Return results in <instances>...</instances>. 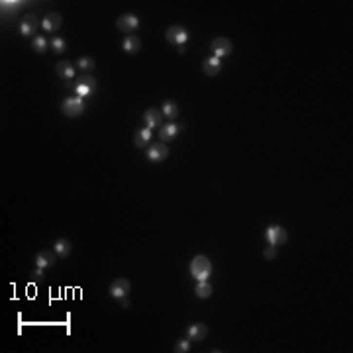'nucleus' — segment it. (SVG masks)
<instances>
[{
	"label": "nucleus",
	"mask_w": 353,
	"mask_h": 353,
	"mask_svg": "<svg viewBox=\"0 0 353 353\" xmlns=\"http://www.w3.org/2000/svg\"><path fill=\"white\" fill-rule=\"evenodd\" d=\"M55 255L57 257H69L71 255V243L65 238H59L55 242Z\"/></svg>",
	"instance_id": "6ab92c4d"
},
{
	"label": "nucleus",
	"mask_w": 353,
	"mask_h": 353,
	"mask_svg": "<svg viewBox=\"0 0 353 353\" xmlns=\"http://www.w3.org/2000/svg\"><path fill=\"white\" fill-rule=\"evenodd\" d=\"M32 47L36 49V53H45L47 47H49V41H47L43 36H36L34 41H32Z\"/></svg>",
	"instance_id": "412c9836"
},
{
	"label": "nucleus",
	"mask_w": 353,
	"mask_h": 353,
	"mask_svg": "<svg viewBox=\"0 0 353 353\" xmlns=\"http://www.w3.org/2000/svg\"><path fill=\"white\" fill-rule=\"evenodd\" d=\"M61 24H63V18H61L59 12H49V14L43 18V22H41L43 30H47V32H57V30L61 28Z\"/></svg>",
	"instance_id": "9d476101"
},
{
	"label": "nucleus",
	"mask_w": 353,
	"mask_h": 353,
	"mask_svg": "<svg viewBox=\"0 0 353 353\" xmlns=\"http://www.w3.org/2000/svg\"><path fill=\"white\" fill-rule=\"evenodd\" d=\"M122 45H124V51H126V53L133 55V53H137V51L141 49V39H139L137 36H126Z\"/></svg>",
	"instance_id": "dca6fc26"
},
{
	"label": "nucleus",
	"mask_w": 353,
	"mask_h": 353,
	"mask_svg": "<svg viewBox=\"0 0 353 353\" xmlns=\"http://www.w3.org/2000/svg\"><path fill=\"white\" fill-rule=\"evenodd\" d=\"M77 85H85V87H91V89H96V79L93 75H81L77 79Z\"/></svg>",
	"instance_id": "b1692460"
},
{
	"label": "nucleus",
	"mask_w": 353,
	"mask_h": 353,
	"mask_svg": "<svg viewBox=\"0 0 353 353\" xmlns=\"http://www.w3.org/2000/svg\"><path fill=\"white\" fill-rule=\"evenodd\" d=\"M83 71H93L94 67H96V63H94V59H91V57H81L79 59V63H77Z\"/></svg>",
	"instance_id": "393cba45"
},
{
	"label": "nucleus",
	"mask_w": 353,
	"mask_h": 353,
	"mask_svg": "<svg viewBox=\"0 0 353 353\" xmlns=\"http://www.w3.org/2000/svg\"><path fill=\"white\" fill-rule=\"evenodd\" d=\"M202 71H204V75H208V77H216L220 71H222V61L218 59V57H208L204 63H202Z\"/></svg>",
	"instance_id": "1a4fd4ad"
},
{
	"label": "nucleus",
	"mask_w": 353,
	"mask_h": 353,
	"mask_svg": "<svg viewBox=\"0 0 353 353\" xmlns=\"http://www.w3.org/2000/svg\"><path fill=\"white\" fill-rule=\"evenodd\" d=\"M190 273L196 280H208V277L212 275V263L206 255H196L190 261Z\"/></svg>",
	"instance_id": "f257e3e1"
},
{
	"label": "nucleus",
	"mask_w": 353,
	"mask_h": 353,
	"mask_svg": "<svg viewBox=\"0 0 353 353\" xmlns=\"http://www.w3.org/2000/svg\"><path fill=\"white\" fill-rule=\"evenodd\" d=\"M265 236H267L269 245H282V243H287V240H289L287 230L280 228V226H271V228H267Z\"/></svg>",
	"instance_id": "20e7f679"
},
{
	"label": "nucleus",
	"mask_w": 353,
	"mask_h": 353,
	"mask_svg": "<svg viewBox=\"0 0 353 353\" xmlns=\"http://www.w3.org/2000/svg\"><path fill=\"white\" fill-rule=\"evenodd\" d=\"M122 306H124V308H128V306H130V302H128V298H122Z\"/></svg>",
	"instance_id": "cd10ccee"
},
{
	"label": "nucleus",
	"mask_w": 353,
	"mask_h": 353,
	"mask_svg": "<svg viewBox=\"0 0 353 353\" xmlns=\"http://www.w3.org/2000/svg\"><path fill=\"white\" fill-rule=\"evenodd\" d=\"M137 26H139V20H137L135 14H122V16L116 20V28H118L122 34H126V36H131V32H133Z\"/></svg>",
	"instance_id": "39448f33"
},
{
	"label": "nucleus",
	"mask_w": 353,
	"mask_h": 353,
	"mask_svg": "<svg viewBox=\"0 0 353 353\" xmlns=\"http://www.w3.org/2000/svg\"><path fill=\"white\" fill-rule=\"evenodd\" d=\"M165 37H167V41L169 43H173V45H183L186 39H188V32L183 28V26H171L167 32H165Z\"/></svg>",
	"instance_id": "423d86ee"
},
{
	"label": "nucleus",
	"mask_w": 353,
	"mask_h": 353,
	"mask_svg": "<svg viewBox=\"0 0 353 353\" xmlns=\"http://www.w3.org/2000/svg\"><path fill=\"white\" fill-rule=\"evenodd\" d=\"M61 110H63V114H65V116H69V118H77V116H81V114H83V110H85V102H83V98H81V96L65 98V100H63V104H61Z\"/></svg>",
	"instance_id": "f03ea898"
},
{
	"label": "nucleus",
	"mask_w": 353,
	"mask_h": 353,
	"mask_svg": "<svg viewBox=\"0 0 353 353\" xmlns=\"http://www.w3.org/2000/svg\"><path fill=\"white\" fill-rule=\"evenodd\" d=\"M161 112H163V116H167L169 120H175V118H177V114H179V106H177L175 102H171V100H169V102H165V104H163V110H161Z\"/></svg>",
	"instance_id": "4be33fe9"
},
{
	"label": "nucleus",
	"mask_w": 353,
	"mask_h": 353,
	"mask_svg": "<svg viewBox=\"0 0 353 353\" xmlns=\"http://www.w3.org/2000/svg\"><path fill=\"white\" fill-rule=\"evenodd\" d=\"M186 334H188L190 341H202L206 337V334H208V328L204 324H192V326H188Z\"/></svg>",
	"instance_id": "2eb2a0df"
},
{
	"label": "nucleus",
	"mask_w": 353,
	"mask_h": 353,
	"mask_svg": "<svg viewBox=\"0 0 353 353\" xmlns=\"http://www.w3.org/2000/svg\"><path fill=\"white\" fill-rule=\"evenodd\" d=\"M194 293H196L198 298H208V297H212V287L208 285L206 280H198V285H196Z\"/></svg>",
	"instance_id": "aec40b11"
},
{
	"label": "nucleus",
	"mask_w": 353,
	"mask_h": 353,
	"mask_svg": "<svg viewBox=\"0 0 353 353\" xmlns=\"http://www.w3.org/2000/svg\"><path fill=\"white\" fill-rule=\"evenodd\" d=\"M181 130H183V126H177V124L169 122V124H165V126L159 130V137H161L163 144H167V141H171V139L177 137V133H179Z\"/></svg>",
	"instance_id": "f8f14e48"
},
{
	"label": "nucleus",
	"mask_w": 353,
	"mask_h": 353,
	"mask_svg": "<svg viewBox=\"0 0 353 353\" xmlns=\"http://www.w3.org/2000/svg\"><path fill=\"white\" fill-rule=\"evenodd\" d=\"M130 289H131V282L128 280V279H116L112 285H110V297H114V298H126L128 297V293H130Z\"/></svg>",
	"instance_id": "0eeeda50"
},
{
	"label": "nucleus",
	"mask_w": 353,
	"mask_h": 353,
	"mask_svg": "<svg viewBox=\"0 0 353 353\" xmlns=\"http://www.w3.org/2000/svg\"><path fill=\"white\" fill-rule=\"evenodd\" d=\"M49 45H51V49L55 51V53H63L65 51V47H67V41L63 39V37H59V36H55V37H51V41H49Z\"/></svg>",
	"instance_id": "5701e85b"
},
{
	"label": "nucleus",
	"mask_w": 353,
	"mask_h": 353,
	"mask_svg": "<svg viewBox=\"0 0 353 353\" xmlns=\"http://www.w3.org/2000/svg\"><path fill=\"white\" fill-rule=\"evenodd\" d=\"M210 51L214 53V57L222 59V57H228V55L234 51V45H232V41L226 39V37H216L214 41L210 43Z\"/></svg>",
	"instance_id": "7ed1b4c3"
},
{
	"label": "nucleus",
	"mask_w": 353,
	"mask_h": 353,
	"mask_svg": "<svg viewBox=\"0 0 353 353\" xmlns=\"http://www.w3.org/2000/svg\"><path fill=\"white\" fill-rule=\"evenodd\" d=\"M37 30V18L36 14H26L22 24H20V34L22 36H34Z\"/></svg>",
	"instance_id": "9b49d317"
},
{
	"label": "nucleus",
	"mask_w": 353,
	"mask_h": 353,
	"mask_svg": "<svg viewBox=\"0 0 353 353\" xmlns=\"http://www.w3.org/2000/svg\"><path fill=\"white\" fill-rule=\"evenodd\" d=\"M149 139H151V130L149 128H144V130H139L135 135H133V144L137 148H146L149 144Z\"/></svg>",
	"instance_id": "a211bd4d"
},
{
	"label": "nucleus",
	"mask_w": 353,
	"mask_h": 353,
	"mask_svg": "<svg viewBox=\"0 0 353 353\" xmlns=\"http://www.w3.org/2000/svg\"><path fill=\"white\" fill-rule=\"evenodd\" d=\"M161 116H163V112H161V110H157V108H149V110H146V114H144L146 128H149V130L159 128V126H161Z\"/></svg>",
	"instance_id": "ddd939ff"
},
{
	"label": "nucleus",
	"mask_w": 353,
	"mask_h": 353,
	"mask_svg": "<svg viewBox=\"0 0 353 353\" xmlns=\"http://www.w3.org/2000/svg\"><path fill=\"white\" fill-rule=\"evenodd\" d=\"M169 157V148L163 144H157V146H151L149 149H148V159L151 161V163H159V161H165Z\"/></svg>",
	"instance_id": "6e6552de"
},
{
	"label": "nucleus",
	"mask_w": 353,
	"mask_h": 353,
	"mask_svg": "<svg viewBox=\"0 0 353 353\" xmlns=\"http://www.w3.org/2000/svg\"><path fill=\"white\" fill-rule=\"evenodd\" d=\"M55 253H51V251H39L37 255H36V265L37 267H53L55 265Z\"/></svg>",
	"instance_id": "f3484780"
},
{
	"label": "nucleus",
	"mask_w": 353,
	"mask_h": 353,
	"mask_svg": "<svg viewBox=\"0 0 353 353\" xmlns=\"http://www.w3.org/2000/svg\"><path fill=\"white\" fill-rule=\"evenodd\" d=\"M55 69H57V75H59L63 81H71V79L75 77V67L71 65L69 61H59Z\"/></svg>",
	"instance_id": "4468645a"
},
{
	"label": "nucleus",
	"mask_w": 353,
	"mask_h": 353,
	"mask_svg": "<svg viewBox=\"0 0 353 353\" xmlns=\"http://www.w3.org/2000/svg\"><path fill=\"white\" fill-rule=\"evenodd\" d=\"M263 255H265V259H267V261L275 259V257H277V245H269V247L263 251Z\"/></svg>",
	"instance_id": "bb28decb"
},
{
	"label": "nucleus",
	"mask_w": 353,
	"mask_h": 353,
	"mask_svg": "<svg viewBox=\"0 0 353 353\" xmlns=\"http://www.w3.org/2000/svg\"><path fill=\"white\" fill-rule=\"evenodd\" d=\"M188 349H190V339H179L175 343V351L177 353H186Z\"/></svg>",
	"instance_id": "a878e982"
}]
</instances>
